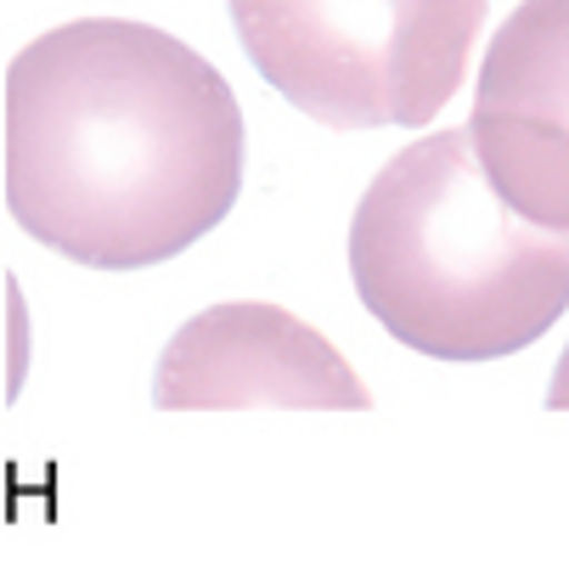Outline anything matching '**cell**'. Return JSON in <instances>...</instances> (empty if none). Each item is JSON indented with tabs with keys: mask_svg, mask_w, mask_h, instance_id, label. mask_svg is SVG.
Here are the masks:
<instances>
[{
	"mask_svg": "<svg viewBox=\"0 0 569 569\" xmlns=\"http://www.w3.org/2000/svg\"><path fill=\"white\" fill-rule=\"evenodd\" d=\"M242 187L226 73L164 29L86 18L7 68V203L62 260L136 271L214 231Z\"/></svg>",
	"mask_w": 569,
	"mask_h": 569,
	"instance_id": "6da1fadb",
	"label": "cell"
},
{
	"mask_svg": "<svg viewBox=\"0 0 569 569\" xmlns=\"http://www.w3.org/2000/svg\"><path fill=\"white\" fill-rule=\"evenodd\" d=\"M361 305L406 350L497 361L536 345L569 305V231L519 214L473 130L400 147L350 220Z\"/></svg>",
	"mask_w": 569,
	"mask_h": 569,
	"instance_id": "7a4b0ae2",
	"label": "cell"
},
{
	"mask_svg": "<svg viewBox=\"0 0 569 569\" xmlns=\"http://www.w3.org/2000/svg\"><path fill=\"white\" fill-rule=\"evenodd\" d=\"M249 62L316 124H429L468 73L485 0H231Z\"/></svg>",
	"mask_w": 569,
	"mask_h": 569,
	"instance_id": "3957f363",
	"label": "cell"
},
{
	"mask_svg": "<svg viewBox=\"0 0 569 569\" xmlns=\"http://www.w3.org/2000/svg\"><path fill=\"white\" fill-rule=\"evenodd\" d=\"M152 400L164 412H249V406L254 412L271 406L367 412L372 406L367 383L310 321L254 299L192 316L158 356Z\"/></svg>",
	"mask_w": 569,
	"mask_h": 569,
	"instance_id": "277c9868",
	"label": "cell"
},
{
	"mask_svg": "<svg viewBox=\"0 0 569 569\" xmlns=\"http://www.w3.org/2000/svg\"><path fill=\"white\" fill-rule=\"evenodd\" d=\"M468 130L502 198L569 231V0H525L497 29Z\"/></svg>",
	"mask_w": 569,
	"mask_h": 569,
	"instance_id": "5b68a950",
	"label": "cell"
},
{
	"mask_svg": "<svg viewBox=\"0 0 569 569\" xmlns=\"http://www.w3.org/2000/svg\"><path fill=\"white\" fill-rule=\"evenodd\" d=\"M547 406H552V412H569V350H563V361H558V372H552Z\"/></svg>",
	"mask_w": 569,
	"mask_h": 569,
	"instance_id": "8992f818",
	"label": "cell"
}]
</instances>
